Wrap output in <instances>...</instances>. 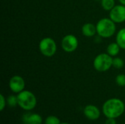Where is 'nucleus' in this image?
<instances>
[{
  "label": "nucleus",
  "instance_id": "obj_1",
  "mask_svg": "<svg viewBox=\"0 0 125 124\" xmlns=\"http://www.w3.org/2000/svg\"><path fill=\"white\" fill-rule=\"evenodd\" d=\"M125 110V103L117 98L110 99L103 105V113L107 118H117L123 115Z\"/></svg>",
  "mask_w": 125,
  "mask_h": 124
},
{
  "label": "nucleus",
  "instance_id": "obj_2",
  "mask_svg": "<svg viewBox=\"0 0 125 124\" xmlns=\"http://www.w3.org/2000/svg\"><path fill=\"white\" fill-rule=\"evenodd\" d=\"M97 33L103 38H109L112 37L116 30V23L114 22L110 18H104L100 19L97 25Z\"/></svg>",
  "mask_w": 125,
  "mask_h": 124
},
{
  "label": "nucleus",
  "instance_id": "obj_3",
  "mask_svg": "<svg viewBox=\"0 0 125 124\" xmlns=\"http://www.w3.org/2000/svg\"><path fill=\"white\" fill-rule=\"evenodd\" d=\"M18 105L24 110L29 111L35 108L37 105V98L35 95L26 90H23L17 95Z\"/></svg>",
  "mask_w": 125,
  "mask_h": 124
},
{
  "label": "nucleus",
  "instance_id": "obj_4",
  "mask_svg": "<svg viewBox=\"0 0 125 124\" xmlns=\"http://www.w3.org/2000/svg\"><path fill=\"white\" fill-rule=\"evenodd\" d=\"M94 69L100 72H104L113 67L112 56L108 53H100L97 55L93 61Z\"/></svg>",
  "mask_w": 125,
  "mask_h": 124
},
{
  "label": "nucleus",
  "instance_id": "obj_5",
  "mask_svg": "<svg viewBox=\"0 0 125 124\" xmlns=\"http://www.w3.org/2000/svg\"><path fill=\"white\" fill-rule=\"evenodd\" d=\"M39 49L43 56L46 57H51L55 55L57 50V46L53 39L51 37H45L40 42Z\"/></svg>",
  "mask_w": 125,
  "mask_h": 124
},
{
  "label": "nucleus",
  "instance_id": "obj_6",
  "mask_svg": "<svg viewBox=\"0 0 125 124\" xmlns=\"http://www.w3.org/2000/svg\"><path fill=\"white\" fill-rule=\"evenodd\" d=\"M78 46V40L73 34L64 36L62 40V48L67 53L74 52Z\"/></svg>",
  "mask_w": 125,
  "mask_h": 124
},
{
  "label": "nucleus",
  "instance_id": "obj_7",
  "mask_svg": "<svg viewBox=\"0 0 125 124\" xmlns=\"http://www.w3.org/2000/svg\"><path fill=\"white\" fill-rule=\"evenodd\" d=\"M109 18L116 23L125 21V6L123 4L116 5L109 12Z\"/></svg>",
  "mask_w": 125,
  "mask_h": 124
},
{
  "label": "nucleus",
  "instance_id": "obj_8",
  "mask_svg": "<svg viewBox=\"0 0 125 124\" xmlns=\"http://www.w3.org/2000/svg\"><path fill=\"white\" fill-rule=\"evenodd\" d=\"M9 87L13 93L19 94L25 88V80L19 75H14L10 79Z\"/></svg>",
  "mask_w": 125,
  "mask_h": 124
},
{
  "label": "nucleus",
  "instance_id": "obj_9",
  "mask_svg": "<svg viewBox=\"0 0 125 124\" xmlns=\"http://www.w3.org/2000/svg\"><path fill=\"white\" fill-rule=\"evenodd\" d=\"M83 114L86 118L91 121L97 120L100 116V111L97 107L92 105H89L83 109Z\"/></svg>",
  "mask_w": 125,
  "mask_h": 124
},
{
  "label": "nucleus",
  "instance_id": "obj_10",
  "mask_svg": "<svg viewBox=\"0 0 125 124\" xmlns=\"http://www.w3.org/2000/svg\"><path fill=\"white\" fill-rule=\"evenodd\" d=\"M23 122L25 124H42V118L37 113L25 114L23 116Z\"/></svg>",
  "mask_w": 125,
  "mask_h": 124
},
{
  "label": "nucleus",
  "instance_id": "obj_11",
  "mask_svg": "<svg viewBox=\"0 0 125 124\" xmlns=\"http://www.w3.org/2000/svg\"><path fill=\"white\" fill-rule=\"evenodd\" d=\"M81 31L85 37H92L97 33V27L92 23H86L82 26Z\"/></svg>",
  "mask_w": 125,
  "mask_h": 124
},
{
  "label": "nucleus",
  "instance_id": "obj_12",
  "mask_svg": "<svg viewBox=\"0 0 125 124\" xmlns=\"http://www.w3.org/2000/svg\"><path fill=\"white\" fill-rule=\"evenodd\" d=\"M116 41L122 49L125 50V28L120 29L117 32Z\"/></svg>",
  "mask_w": 125,
  "mask_h": 124
},
{
  "label": "nucleus",
  "instance_id": "obj_13",
  "mask_svg": "<svg viewBox=\"0 0 125 124\" xmlns=\"http://www.w3.org/2000/svg\"><path fill=\"white\" fill-rule=\"evenodd\" d=\"M121 48L117 44V42H112L107 47V53L111 56H116L119 54Z\"/></svg>",
  "mask_w": 125,
  "mask_h": 124
},
{
  "label": "nucleus",
  "instance_id": "obj_14",
  "mask_svg": "<svg viewBox=\"0 0 125 124\" xmlns=\"http://www.w3.org/2000/svg\"><path fill=\"white\" fill-rule=\"evenodd\" d=\"M101 5L105 10L111 11L116 6L115 0H101Z\"/></svg>",
  "mask_w": 125,
  "mask_h": 124
},
{
  "label": "nucleus",
  "instance_id": "obj_15",
  "mask_svg": "<svg viewBox=\"0 0 125 124\" xmlns=\"http://www.w3.org/2000/svg\"><path fill=\"white\" fill-rule=\"evenodd\" d=\"M7 104L11 107H15L18 105V97L15 95H10L7 99Z\"/></svg>",
  "mask_w": 125,
  "mask_h": 124
},
{
  "label": "nucleus",
  "instance_id": "obj_16",
  "mask_svg": "<svg viewBox=\"0 0 125 124\" xmlns=\"http://www.w3.org/2000/svg\"><path fill=\"white\" fill-rule=\"evenodd\" d=\"M60 120L55 115L48 116L45 120V124H60Z\"/></svg>",
  "mask_w": 125,
  "mask_h": 124
},
{
  "label": "nucleus",
  "instance_id": "obj_17",
  "mask_svg": "<svg viewBox=\"0 0 125 124\" xmlns=\"http://www.w3.org/2000/svg\"><path fill=\"white\" fill-rule=\"evenodd\" d=\"M113 67L116 69L122 68L124 67V61L119 57H116L113 58Z\"/></svg>",
  "mask_w": 125,
  "mask_h": 124
},
{
  "label": "nucleus",
  "instance_id": "obj_18",
  "mask_svg": "<svg viewBox=\"0 0 125 124\" xmlns=\"http://www.w3.org/2000/svg\"><path fill=\"white\" fill-rule=\"evenodd\" d=\"M116 83L119 86H125V75H118L116 77Z\"/></svg>",
  "mask_w": 125,
  "mask_h": 124
},
{
  "label": "nucleus",
  "instance_id": "obj_19",
  "mask_svg": "<svg viewBox=\"0 0 125 124\" xmlns=\"http://www.w3.org/2000/svg\"><path fill=\"white\" fill-rule=\"evenodd\" d=\"M6 104H7V99H5L3 94H0V110L1 111L4 110V109L6 107Z\"/></svg>",
  "mask_w": 125,
  "mask_h": 124
},
{
  "label": "nucleus",
  "instance_id": "obj_20",
  "mask_svg": "<svg viewBox=\"0 0 125 124\" xmlns=\"http://www.w3.org/2000/svg\"><path fill=\"white\" fill-rule=\"evenodd\" d=\"M105 124H116V118H108L107 120L105 121Z\"/></svg>",
  "mask_w": 125,
  "mask_h": 124
},
{
  "label": "nucleus",
  "instance_id": "obj_21",
  "mask_svg": "<svg viewBox=\"0 0 125 124\" xmlns=\"http://www.w3.org/2000/svg\"><path fill=\"white\" fill-rule=\"evenodd\" d=\"M119 1L121 3V4H123L125 6V0H119Z\"/></svg>",
  "mask_w": 125,
  "mask_h": 124
},
{
  "label": "nucleus",
  "instance_id": "obj_22",
  "mask_svg": "<svg viewBox=\"0 0 125 124\" xmlns=\"http://www.w3.org/2000/svg\"><path fill=\"white\" fill-rule=\"evenodd\" d=\"M67 124V123H62V124Z\"/></svg>",
  "mask_w": 125,
  "mask_h": 124
},
{
  "label": "nucleus",
  "instance_id": "obj_23",
  "mask_svg": "<svg viewBox=\"0 0 125 124\" xmlns=\"http://www.w3.org/2000/svg\"><path fill=\"white\" fill-rule=\"evenodd\" d=\"M95 1H100V0H95ZM101 1V0H100Z\"/></svg>",
  "mask_w": 125,
  "mask_h": 124
}]
</instances>
